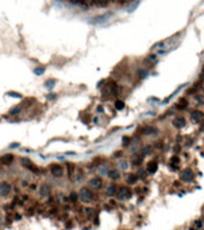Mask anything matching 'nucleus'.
<instances>
[{
    "label": "nucleus",
    "mask_w": 204,
    "mask_h": 230,
    "mask_svg": "<svg viewBox=\"0 0 204 230\" xmlns=\"http://www.w3.org/2000/svg\"><path fill=\"white\" fill-rule=\"evenodd\" d=\"M157 132V129L156 128H154V127H150V126H147V127H144L143 129H142V133L143 134H153V133H156Z\"/></svg>",
    "instance_id": "dca6fc26"
},
{
    "label": "nucleus",
    "mask_w": 204,
    "mask_h": 230,
    "mask_svg": "<svg viewBox=\"0 0 204 230\" xmlns=\"http://www.w3.org/2000/svg\"><path fill=\"white\" fill-rule=\"evenodd\" d=\"M142 162H143V156H142V155H136V156H133V158H132V164H133V165H141Z\"/></svg>",
    "instance_id": "2eb2a0df"
},
{
    "label": "nucleus",
    "mask_w": 204,
    "mask_h": 230,
    "mask_svg": "<svg viewBox=\"0 0 204 230\" xmlns=\"http://www.w3.org/2000/svg\"><path fill=\"white\" fill-rule=\"evenodd\" d=\"M109 4V0H97L96 1V6L99 7H106Z\"/></svg>",
    "instance_id": "aec40b11"
},
{
    "label": "nucleus",
    "mask_w": 204,
    "mask_h": 230,
    "mask_svg": "<svg viewBox=\"0 0 204 230\" xmlns=\"http://www.w3.org/2000/svg\"><path fill=\"white\" fill-rule=\"evenodd\" d=\"M11 185L7 181H1L0 182V197L1 198H6L10 193H11Z\"/></svg>",
    "instance_id": "7ed1b4c3"
},
{
    "label": "nucleus",
    "mask_w": 204,
    "mask_h": 230,
    "mask_svg": "<svg viewBox=\"0 0 204 230\" xmlns=\"http://www.w3.org/2000/svg\"><path fill=\"white\" fill-rule=\"evenodd\" d=\"M79 198H81V200L83 203H90L94 199V193L88 187H83L79 191Z\"/></svg>",
    "instance_id": "f03ea898"
},
{
    "label": "nucleus",
    "mask_w": 204,
    "mask_h": 230,
    "mask_svg": "<svg viewBox=\"0 0 204 230\" xmlns=\"http://www.w3.org/2000/svg\"><path fill=\"white\" fill-rule=\"evenodd\" d=\"M108 177L112 179V180H118V179L120 177V173H119V170H116V169H112V170H109V171H108Z\"/></svg>",
    "instance_id": "4468645a"
},
{
    "label": "nucleus",
    "mask_w": 204,
    "mask_h": 230,
    "mask_svg": "<svg viewBox=\"0 0 204 230\" xmlns=\"http://www.w3.org/2000/svg\"><path fill=\"white\" fill-rule=\"evenodd\" d=\"M203 91H204V85H203Z\"/></svg>",
    "instance_id": "2f4dec72"
},
{
    "label": "nucleus",
    "mask_w": 204,
    "mask_h": 230,
    "mask_svg": "<svg viewBox=\"0 0 204 230\" xmlns=\"http://www.w3.org/2000/svg\"><path fill=\"white\" fill-rule=\"evenodd\" d=\"M19 112H20V108H16V109H13V110L11 112V115L17 114V113H19Z\"/></svg>",
    "instance_id": "bb28decb"
},
{
    "label": "nucleus",
    "mask_w": 204,
    "mask_h": 230,
    "mask_svg": "<svg viewBox=\"0 0 204 230\" xmlns=\"http://www.w3.org/2000/svg\"><path fill=\"white\" fill-rule=\"evenodd\" d=\"M131 1H133V0H119L120 4H128V2H131Z\"/></svg>",
    "instance_id": "c85d7f7f"
},
{
    "label": "nucleus",
    "mask_w": 204,
    "mask_h": 230,
    "mask_svg": "<svg viewBox=\"0 0 204 230\" xmlns=\"http://www.w3.org/2000/svg\"><path fill=\"white\" fill-rule=\"evenodd\" d=\"M157 168H159V164H157V162H155V161H151V162H149V163L147 164V171H148L149 174H155V173L157 171Z\"/></svg>",
    "instance_id": "9b49d317"
},
{
    "label": "nucleus",
    "mask_w": 204,
    "mask_h": 230,
    "mask_svg": "<svg viewBox=\"0 0 204 230\" xmlns=\"http://www.w3.org/2000/svg\"><path fill=\"white\" fill-rule=\"evenodd\" d=\"M69 199L71 200V203H76L78 200V194L76 192H72L70 195H69Z\"/></svg>",
    "instance_id": "4be33fe9"
},
{
    "label": "nucleus",
    "mask_w": 204,
    "mask_h": 230,
    "mask_svg": "<svg viewBox=\"0 0 204 230\" xmlns=\"http://www.w3.org/2000/svg\"><path fill=\"white\" fill-rule=\"evenodd\" d=\"M67 174H69V176L71 177L72 176V174H73V171H75V165H73V163H67Z\"/></svg>",
    "instance_id": "6ab92c4d"
},
{
    "label": "nucleus",
    "mask_w": 204,
    "mask_h": 230,
    "mask_svg": "<svg viewBox=\"0 0 204 230\" xmlns=\"http://www.w3.org/2000/svg\"><path fill=\"white\" fill-rule=\"evenodd\" d=\"M195 179V174L191 169H185L180 173V180L184 182H191Z\"/></svg>",
    "instance_id": "20e7f679"
},
{
    "label": "nucleus",
    "mask_w": 204,
    "mask_h": 230,
    "mask_svg": "<svg viewBox=\"0 0 204 230\" xmlns=\"http://www.w3.org/2000/svg\"><path fill=\"white\" fill-rule=\"evenodd\" d=\"M186 106H187L186 98H180V100L178 101V103H177V108H178V109H185Z\"/></svg>",
    "instance_id": "f3484780"
},
{
    "label": "nucleus",
    "mask_w": 204,
    "mask_h": 230,
    "mask_svg": "<svg viewBox=\"0 0 204 230\" xmlns=\"http://www.w3.org/2000/svg\"><path fill=\"white\" fill-rule=\"evenodd\" d=\"M120 168L122 169V170H126V168H127V162H125V161H122V162H120Z\"/></svg>",
    "instance_id": "b1692460"
},
{
    "label": "nucleus",
    "mask_w": 204,
    "mask_h": 230,
    "mask_svg": "<svg viewBox=\"0 0 204 230\" xmlns=\"http://www.w3.org/2000/svg\"><path fill=\"white\" fill-rule=\"evenodd\" d=\"M202 211H203V213H204V205L202 206Z\"/></svg>",
    "instance_id": "7c9ffc66"
},
{
    "label": "nucleus",
    "mask_w": 204,
    "mask_h": 230,
    "mask_svg": "<svg viewBox=\"0 0 204 230\" xmlns=\"http://www.w3.org/2000/svg\"><path fill=\"white\" fill-rule=\"evenodd\" d=\"M69 1L75 2V4H83V2H85V0H69Z\"/></svg>",
    "instance_id": "a878e982"
},
{
    "label": "nucleus",
    "mask_w": 204,
    "mask_h": 230,
    "mask_svg": "<svg viewBox=\"0 0 204 230\" xmlns=\"http://www.w3.org/2000/svg\"><path fill=\"white\" fill-rule=\"evenodd\" d=\"M51 174L55 177H61L64 174V169L60 164H52L51 165Z\"/></svg>",
    "instance_id": "423d86ee"
},
{
    "label": "nucleus",
    "mask_w": 204,
    "mask_h": 230,
    "mask_svg": "<svg viewBox=\"0 0 204 230\" xmlns=\"http://www.w3.org/2000/svg\"><path fill=\"white\" fill-rule=\"evenodd\" d=\"M116 189H118V187H116L115 183H109V185L106 186V192H104V194H106L107 197H114V195L116 194Z\"/></svg>",
    "instance_id": "0eeeda50"
},
{
    "label": "nucleus",
    "mask_w": 204,
    "mask_h": 230,
    "mask_svg": "<svg viewBox=\"0 0 204 230\" xmlns=\"http://www.w3.org/2000/svg\"><path fill=\"white\" fill-rule=\"evenodd\" d=\"M13 158H14V156L12 153H5L4 156L0 157V163L4 165H8L13 162Z\"/></svg>",
    "instance_id": "6e6552de"
},
{
    "label": "nucleus",
    "mask_w": 204,
    "mask_h": 230,
    "mask_svg": "<svg viewBox=\"0 0 204 230\" xmlns=\"http://www.w3.org/2000/svg\"><path fill=\"white\" fill-rule=\"evenodd\" d=\"M191 119L195 121V122H201L204 119V113L202 110H193L191 113Z\"/></svg>",
    "instance_id": "1a4fd4ad"
},
{
    "label": "nucleus",
    "mask_w": 204,
    "mask_h": 230,
    "mask_svg": "<svg viewBox=\"0 0 204 230\" xmlns=\"http://www.w3.org/2000/svg\"><path fill=\"white\" fill-rule=\"evenodd\" d=\"M185 125H186V120L183 116H178V117H175L173 120V126L175 128H183Z\"/></svg>",
    "instance_id": "9d476101"
},
{
    "label": "nucleus",
    "mask_w": 204,
    "mask_h": 230,
    "mask_svg": "<svg viewBox=\"0 0 204 230\" xmlns=\"http://www.w3.org/2000/svg\"><path fill=\"white\" fill-rule=\"evenodd\" d=\"M115 195H116V198H118L119 200H126V199H130V198H131L132 191H131L128 187H126V186H120V187H118Z\"/></svg>",
    "instance_id": "f257e3e1"
},
{
    "label": "nucleus",
    "mask_w": 204,
    "mask_h": 230,
    "mask_svg": "<svg viewBox=\"0 0 204 230\" xmlns=\"http://www.w3.org/2000/svg\"><path fill=\"white\" fill-rule=\"evenodd\" d=\"M22 162H23V164H24L25 167H28V168H29L31 164H34V163H32L30 159H28V158H22Z\"/></svg>",
    "instance_id": "5701e85b"
},
{
    "label": "nucleus",
    "mask_w": 204,
    "mask_h": 230,
    "mask_svg": "<svg viewBox=\"0 0 204 230\" xmlns=\"http://www.w3.org/2000/svg\"><path fill=\"white\" fill-rule=\"evenodd\" d=\"M120 155H121V152H120V151H118V152H115V153H114V156H115V157H119Z\"/></svg>",
    "instance_id": "c756f323"
},
{
    "label": "nucleus",
    "mask_w": 204,
    "mask_h": 230,
    "mask_svg": "<svg viewBox=\"0 0 204 230\" xmlns=\"http://www.w3.org/2000/svg\"><path fill=\"white\" fill-rule=\"evenodd\" d=\"M128 141H130V139H128V138H124V140H122V143H124V144H122V145H124V146L128 145Z\"/></svg>",
    "instance_id": "cd10ccee"
},
{
    "label": "nucleus",
    "mask_w": 204,
    "mask_h": 230,
    "mask_svg": "<svg viewBox=\"0 0 204 230\" xmlns=\"http://www.w3.org/2000/svg\"><path fill=\"white\" fill-rule=\"evenodd\" d=\"M114 106H115V108H116L118 110H121V109H124V107H125V103H124L122 101H115Z\"/></svg>",
    "instance_id": "412c9836"
},
{
    "label": "nucleus",
    "mask_w": 204,
    "mask_h": 230,
    "mask_svg": "<svg viewBox=\"0 0 204 230\" xmlns=\"http://www.w3.org/2000/svg\"><path fill=\"white\" fill-rule=\"evenodd\" d=\"M179 163H180V158H179L178 156H173V157L171 158V165H172L173 168H175L177 165H179Z\"/></svg>",
    "instance_id": "a211bd4d"
},
{
    "label": "nucleus",
    "mask_w": 204,
    "mask_h": 230,
    "mask_svg": "<svg viewBox=\"0 0 204 230\" xmlns=\"http://www.w3.org/2000/svg\"><path fill=\"white\" fill-rule=\"evenodd\" d=\"M137 181H138V175H136V174H128L126 177V182L128 185H134Z\"/></svg>",
    "instance_id": "ddd939ff"
},
{
    "label": "nucleus",
    "mask_w": 204,
    "mask_h": 230,
    "mask_svg": "<svg viewBox=\"0 0 204 230\" xmlns=\"http://www.w3.org/2000/svg\"><path fill=\"white\" fill-rule=\"evenodd\" d=\"M96 1L97 0H85V2L89 4V5H96Z\"/></svg>",
    "instance_id": "393cba45"
},
{
    "label": "nucleus",
    "mask_w": 204,
    "mask_h": 230,
    "mask_svg": "<svg viewBox=\"0 0 204 230\" xmlns=\"http://www.w3.org/2000/svg\"><path fill=\"white\" fill-rule=\"evenodd\" d=\"M89 186H90L93 189L99 191V189H101L102 186H103V181H102V179L100 176H95V177H93V179L89 181Z\"/></svg>",
    "instance_id": "39448f33"
},
{
    "label": "nucleus",
    "mask_w": 204,
    "mask_h": 230,
    "mask_svg": "<svg viewBox=\"0 0 204 230\" xmlns=\"http://www.w3.org/2000/svg\"><path fill=\"white\" fill-rule=\"evenodd\" d=\"M49 192H51V187L48 186V185H42L41 187H40V195L41 197H47L48 194H49Z\"/></svg>",
    "instance_id": "f8f14e48"
}]
</instances>
